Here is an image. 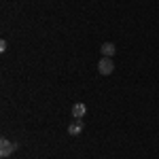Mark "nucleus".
<instances>
[{
  "label": "nucleus",
  "mask_w": 159,
  "mask_h": 159,
  "mask_svg": "<svg viewBox=\"0 0 159 159\" xmlns=\"http://www.w3.org/2000/svg\"><path fill=\"white\" fill-rule=\"evenodd\" d=\"M85 112H87V106L83 104V102H76V104L72 106V117L74 119H83Z\"/></svg>",
  "instance_id": "nucleus-3"
},
{
  "label": "nucleus",
  "mask_w": 159,
  "mask_h": 159,
  "mask_svg": "<svg viewBox=\"0 0 159 159\" xmlns=\"http://www.w3.org/2000/svg\"><path fill=\"white\" fill-rule=\"evenodd\" d=\"M83 129H85V125H83V121H81V119L68 125V134H70V136H81V132H83Z\"/></svg>",
  "instance_id": "nucleus-4"
},
{
  "label": "nucleus",
  "mask_w": 159,
  "mask_h": 159,
  "mask_svg": "<svg viewBox=\"0 0 159 159\" xmlns=\"http://www.w3.org/2000/svg\"><path fill=\"white\" fill-rule=\"evenodd\" d=\"M0 51H7V40H0Z\"/></svg>",
  "instance_id": "nucleus-6"
},
{
  "label": "nucleus",
  "mask_w": 159,
  "mask_h": 159,
  "mask_svg": "<svg viewBox=\"0 0 159 159\" xmlns=\"http://www.w3.org/2000/svg\"><path fill=\"white\" fill-rule=\"evenodd\" d=\"M100 51H102V55H104V57H112V55H115V51H117V47H115V43H102Z\"/></svg>",
  "instance_id": "nucleus-5"
},
{
  "label": "nucleus",
  "mask_w": 159,
  "mask_h": 159,
  "mask_svg": "<svg viewBox=\"0 0 159 159\" xmlns=\"http://www.w3.org/2000/svg\"><path fill=\"white\" fill-rule=\"evenodd\" d=\"M98 72L102 74V76H108V74L115 72V61H112V57H100L98 61Z\"/></svg>",
  "instance_id": "nucleus-1"
},
{
  "label": "nucleus",
  "mask_w": 159,
  "mask_h": 159,
  "mask_svg": "<svg viewBox=\"0 0 159 159\" xmlns=\"http://www.w3.org/2000/svg\"><path fill=\"white\" fill-rule=\"evenodd\" d=\"M15 151H17V144H15V142L7 140V138L0 140V155H2V157H9V155H13Z\"/></svg>",
  "instance_id": "nucleus-2"
}]
</instances>
